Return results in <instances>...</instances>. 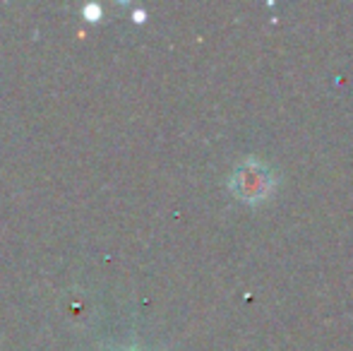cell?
I'll use <instances>...</instances> for the list:
<instances>
[{
  "mask_svg": "<svg viewBox=\"0 0 353 351\" xmlns=\"http://www.w3.org/2000/svg\"><path fill=\"white\" fill-rule=\"evenodd\" d=\"M231 190L243 202L267 200L272 195V190H274V174L257 159H248L233 171Z\"/></svg>",
  "mask_w": 353,
  "mask_h": 351,
  "instance_id": "6da1fadb",
  "label": "cell"
}]
</instances>
